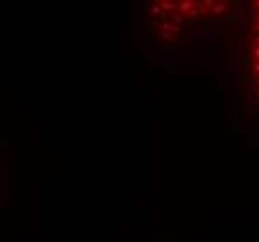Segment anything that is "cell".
<instances>
[{"label": "cell", "mask_w": 259, "mask_h": 242, "mask_svg": "<svg viewBox=\"0 0 259 242\" xmlns=\"http://www.w3.org/2000/svg\"><path fill=\"white\" fill-rule=\"evenodd\" d=\"M159 36H160V39H164V41H170V39H174V34H170V32H160Z\"/></svg>", "instance_id": "cell-5"}, {"label": "cell", "mask_w": 259, "mask_h": 242, "mask_svg": "<svg viewBox=\"0 0 259 242\" xmlns=\"http://www.w3.org/2000/svg\"><path fill=\"white\" fill-rule=\"evenodd\" d=\"M183 19H185V15H181V13H175V15H174V24H175L177 28L183 24Z\"/></svg>", "instance_id": "cell-4"}, {"label": "cell", "mask_w": 259, "mask_h": 242, "mask_svg": "<svg viewBox=\"0 0 259 242\" xmlns=\"http://www.w3.org/2000/svg\"><path fill=\"white\" fill-rule=\"evenodd\" d=\"M257 32H259V23H257Z\"/></svg>", "instance_id": "cell-13"}, {"label": "cell", "mask_w": 259, "mask_h": 242, "mask_svg": "<svg viewBox=\"0 0 259 242\" xmlns=\"http://www.w3.org/2000/svg\"><path fill=\"white\" fill-rule=\"evenodd\" d=\"M159 4H160V8L164 9V11H174V13L179 11V4H177V2H166V0H162V2H159Z\"/></svg>", "instance_id": "cell-1"}, {"label": "cell", "mask_w": 259, "mask_h": 242, "mask_svg": "<svg viewBox=\"0 0 259 242\" xmlns=\"http://www.w3.org/2000/svg\"><path fill=\"white\" fill-rule=\"evenodd\" d=\"M198 15H200V9H198V8H194V9H192V11L188 13V17H190V19H196Z\"/></svg>", "instance_id": "cell-7"}, {"label": "cell", "mask_w": 259, "mask_h": 242, "mask_svg": "<svg viewBox=\"0 0 259 242\" xmlns=\"http://www.w3.org/2000/svg\"><path fill=\"white\" fill-rule=\"evenodd\" d=\"M253 71H255V73L259 75V62H255V63H253Z\"/></svg>", "instance_id": "cell-9"}, {"label": "cell", "mask_w": 259, "mask_h": 242, "mask_svg": "<svg viewBox=\"0 0 259 242\" xmlns=\"http://www.w3.org/2000/svg\"><path fill=\"white\" fill-rule=\"evenodd\" d=\"M162 30H164V32H170V34H175L179 28H177L174 23H170V21H164V24H162Z\"/></svg>", "instance_id": "cell-2"}, {"label": "cell", "mask_w": 259, "mask_h": 242, "mask_svg": "<svg viewBox=\"0 0 259 242\" xmlns=\"http://www.w3.org/2000/svg\"><path fill=\"white\" fill-rule=\"evenodd\" d=\"M255 8H257V9H259V0H257V2H255Z\"/></svg>", "instance_id": "cell-12"}, {"label": "cell", "mask_w": 259, "mask_h": 242, "mask_svg": "<svg viewBox=\"0 0 259 242\" xmlns=\"http://www.w3.org/2000/svg\"><path fill=\"white\" fill-rule=\"evenodd\" d=\"M160 11H162V8H160V4H155L153 8H151V13L153 15H160Z\"/></svg>", "instance_id": "cell-6"}, {"label": "cell", "mask_w": 259, "mask_h": 242, "mask_svg": "<svg viewBox=\"0 0 259 242\" xmlns=\"http://www.w3.org/2000/svg\"><path fill=\"white\" fill-rule=\"evenodd\" d=\"M226 8H227V4L218 2V4H215V8H212V13H215V15H220V13L226 11Z\"/></svg>", "instance_id": "cell-3"}, {"label": "cell", "mask_w": 259, "mask_h": 242, "mask_svg": "<svg viewBox=\"0 0 259 242\" xmlns=\"http://www.w3.org/2000/svg\"><path fill=\"white\" fill-rule=\"evenodd\" d=\"M252 19H253V21H259V11H253L252 13Z\"/></svg>", "instance_id": "cell-8"}, {"label": "cell", "mask_w": 259, "mask_h": 242, "mask_svg": "<svg viewBox=\"0 0 259 242\" xmlns=\"http://www.w3.org/2000/svg\"><path fill=\"white\" fill-rule=\"evenodd\" d=\"M253 56L259 60V47H255V50H253Z\"/></svg>", "instance_id": "cell-10"}, {"label": "cell", "mask_w": 259, "mask_h": 242, "mask_svg": "<svg viewBox=\"0 0 259 242\" xmlns=\"http://www.w3.org/2000/svg\"><path fill=\"white\" fill-rule=\"evenodd\" d=\"M253 43H255L257 47H259V36H255V39H253Z\"/></svg>", "instance_id": "cell-11"}]
</instances>
